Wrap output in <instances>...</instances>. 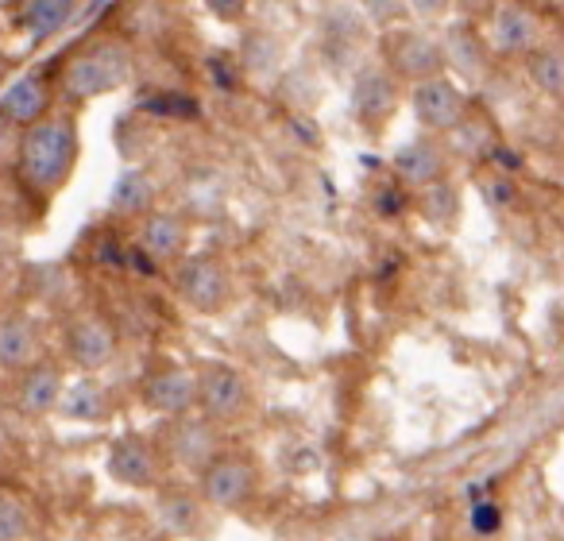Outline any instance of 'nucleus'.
<instances>
[{"label": "nucleus", "mask_w": 564, "mask_h": 541, "mask_svg": "<svg viewBox=\"0 0 564 541\" xmlns=\"http://www.w3.org/2000/svg\"><path fill=\"white\" fill-rule=\"evenodd\" d=\"M406 4L417 20H441V17H448V9H453V0H406Z\"/></svg>", "instance_id": "30"}, {"label": "nucleus", "mask_w": 564, "mask_h": 541, "mask_svg": "<svg viewBox=\"0 0 564 541\" xmlns=\"http://www.w3.org/2000/svg\"><path fill=\"white\" fill-rule=\"evenodd\" d=\"M109 209L117 217H148L155 209V182L143 166H128L109 190Z\"/></svg>", "instance_id": "21"}, {"label": "nucleus", "mask_w": 564, "mask_h": 541, "mask_svg": "<svg viewBox=\"0 0 564 541\" xmlns=\"http://www.w3.org/2000/svg\"><path fill=\"white\" fill-rule=\"evenodd\" d=\"M4 453H9V433H4V425H0V461H4Z\"/></svg>", "instance_id": "32"}, {"label": "nucleus", "mask_w": 564, "mask_h": 541, "mask_svg": "<svg viewBox=\"0 0 564 541\" xmlns=\"http://www.w3.org/2000/svg\"><path fill=\"white\" fill-rule=\"evenodd\" d=\"M248 4H251V0H205V9H209L217 20H225V24H236V20H243Z\"/></svg>", "instance_id": "29"}, {"label": "nucleus", "mask_w": 564, "mask_h": 541, "mask_svg": "<svg viewBox=\"0 0 564 541\" xmlns=\"http://www.w3.org/2000/svg\"><path fill=\"white\" fill-rule=\"evenodd\" d=\"M394 112H399V78L387 66H360L352 78V117L368 132H379L391 125Z\"/></svg>", "instance_id": "10"}, {"label": "nucleus", "mask_w": 564, "mask_h": 541, "mask_svg": "<svg viewBox=\"0 0 564 541\" xmlns=\"http://www.w3.org/2000/svg\"><path fill=\"white\" fill-rule=\"evenodd\" d=\"M63 348L66 360L78 376H97L117 360V329L105 322L101 314L86 310V314H74L63 329Z\"/></svg>", "instance_id": "9"}, {"label": "nucleus", "mask_w": 564, "mask_h": 541, "mask_svg": "<svg viewBox=\"0 0 564 541\" xmlns=\"http://www.w3.org/2000/svg\"><path fill=\"white\" fill-rule=\"evenodd\" d=\"M155 445H159V453H163V461H171L174 468H182V472H194V476H202V472L225 453V445H220V425H213L209 418L197 414V410L166 418Z\"/></svg>", "instance_id": "3"}, {"label": "nucleus", "mask_w": 564, "mask_h": 541, "mask_svg": "<svg viewBox=\"0 0 564 541\" xmlns=\"http://www.w3.org/2000/svg\"><path fill=\"white\" fill-rule=\"evenodd\" d=\"M383 55H387V71L399 82H430L445 74V43L433 40L425 32H414V28H391L383 35Z\"/></svg>", "instance_id": "6"}, {"label": "nucleus", "mask_w": 564, "mask_h": 541, "mask_svg": "<svg viewBox=\"0 0 564 541\" xmlns=\"http://www.w3.org/2000/svg\"><path fill=\"white\" fill-rule=\"evenodd\" d=\"M78 151L82 140L74 117H43L40 125L24 128L17 148V171L28 194L55 197L70 182L74 166H78Z\"/></svg>", "instance_id": "1"}, {"label": "nucleus", "mask_w": 564, "mask_h": 541, "mask_svg": "<svg viewBox=\"0 0 564 541\" xmlns=\"http://www.w3.org/2000/svg\"><path fill=\"white\" fill-rule=\"evenodd\" d=\"M364 9L376 24H394L406 12V0H364Z\"/></svg>", "instance_id": "28"}, {"label": "nucleus", "mask_w": 564, "mask_h": 541, "mask_svg": "<svg viewBox=\"0 0 564 541\" xmlns=\"http://www.w3.org/2000/svg\"><path fill=\"white\" fill-rule=\"evenodd\" d=\"M186 220L178 213L151 209L148 217H140V232H135V248L151 259V263H174L186 251Z\"/></svg>", "instance_id": "16"}, {"label": "nucleus", "mask_w": 564, "mask_h": 541, "mask_svg": "<svg viewBox=\"0 0 564 541\" xmlns=\"http://www.w3.org/2000/svg\"><path fill=\"white\" fill-rule=\"evenodd\" d=\"M58 414H63L66 422H78V425H105L112 418L109 387H105L97 376L66 379V391H63V399H58Z\"/></svg>", "instance_id": "18"}, {"label": "nucleus", "mask_w": 564, "mask_h": 541, "mask_svg": "<svg viewBox=\"0 0 564 541\" xmlns=\"http://www.w3.org/2000/svg\"><path fill=\"white\" fill-rule=\"evenodd\" d=\"M259 491V468L251 456L220 453L209 468L197 476V495L213 510H240Z\"/></svg>", "instance_id": "7"}, {"label": "nucleus", "mask_w": 564, "mask_h": 541, "mask_svg": "<svg viewBox=\"0 0 564 541\" xmlns=\"http://www.w3.org/2000/svg\"><path fill=\"white\" fill-rule=\"evenodd\" d=\"M140 399L159 418L189 414V410H197V368L163 364V368H155L140 383Z\"/></svg>", "instance_id": "12"}, {"label": "nucleus", "mask_w": 564, "mask_h": 541, "mask_svg": "<svg viewBox=\"0 0 564 541\" xmlns=\"http://www.w3.org/2000/svg\"><path fill=\"white\" fill-rule=\"evenodd\" d=\"M491 55L502 58H525L541 43V24L522 4H499L491 12Z\"/></svg>", "instance_id": "15"}, {"label": "nucleus", "mask_w": 564, "mask_h": 541, "mask_svg": "<svg viewBox=\"0 0 564 541\" xmlns=\"http://www.w3.org/2000/svg\"><path fill=\"white\" fill-rule=\"evenodd\" d=\"M105 472L112 484L128 491H159L163 487V453L143 433H120L105 456Z\"/></svg>", "instance_id": "8"}, {"label": "nucleus", "mask_w": 564, "mask_h": 541, "mask_svg": "<svg viewBox=\"0 0 564 541\" xmlns=\"http://www.w3.org/2000/svg\"><path fill=\"white\" fill-rule=\"evenodd\" d=\"M32 533V510L17 491H0V541H24Z\"/></svg>", "instance_id": "26"}, {"label": "nucleus", "mask_w": 564, "mask_h": 541, "mask_svg": "<svg viewBox=\"0 0 564 541\" xmlns=\"http://www.w3.org/2000/svg\"><path fill=\"white\" fill-rule=\"evenodd\" d=\"M410 109H414L417 125H422L425 132H453L471 112V105H468V97H464V89L441 74V78L417 82V86L410 89Z\"/></svg>", "instance_id": "11"}, {"label": "nucleus", "mask_w": 564, "mask_h": 541, "mask_svg": "<svg viewBox=\"0 0 564 541\" xmlns=\"http://www.w3.org/2000/svg\"><path fill=\"white\" fill-rule=\"evenodd\" d=\"M251 407L248 376L232 364H202L197 368V414H205L213 425L243 422Z\"/></svg>", "instance_id": "5"}, {"label": "nucleus", "mask_w": 564, "mask_h": 541, "mask_svg": "<svg viewBox=\"0 0 564 541\" xmlns=\"http://www.w3.org/2000/svg\"><path fill=\"white\" fill-rule=\"evenodd\" d=\"M441 43H445V63L453 66L460 78H468L471 86H479V82L487 78V71H491V43H487L476 28L471 24L448 28V35Z\"/></svg>", "instance_id": "19"}, {"label": "nucleus", "mask_w": 564, "mask_h": 541, "mask_svg": "<svg viewBox=\"0 0 564 541\" xmlns=\"http://www.w3.org/2000/svg\"><path fill=\"white\" fill-rule=\"evenodd\" d=\"M453 4L468 12V17H491L499 9V0H453Z\"/></svg>", "instance_id": "31"}, {"label": "nucleus", "mask_w": 564, "mask_h": 541, "mask_svg": "<svg viewBox=\"0 0 564 541\" xmlns=\"http://www.w3.org/2000/svg\"><path fill=\"white\" fill-rule=\"evenodd\" d=\"M63 391H66V371L51 360H40L17 376V410L24 418H32V422L35 418L58 414Z\"/></svg>", "instance_id": "14"}, {"label": "nucleus", "mask_w": 564, "mask_h": 541, "mask_svg": "<svg viewBox=\"0 0 564 541\" xmlns=\"http://www.w3.org/2000/svg\"><path fill=\"white\" fill-rule=\"evenodd\" d=\"M47 109H51V89H47V82L35 78V74L17 78L9 89H4V97H0V117L12 120V125H20V128L40 125V120L47 117Z\"/></svg>", "instance_id": "20"}, {"label": "nucleus", "mask_w": 564, "mask_h": 541, "mask_svg": "<svg viewBox=\"0 0 564 541\" xmlns=\"http://www.w3.org/2000/svg\"><path fill=\"white\" fill-rule=\"evenodd\" d=\"M479 194H484L487 205H495V209H507V205L518 202V186L514 178H510L507 171H491L479 178Z\"/></svg>", "instance_id": "27"}, {"label": "nucleus", "mask_w": 564, "mask_h": 541, "mask_svg": "<svg viewBox=\"0 0 564 541\" xmlns=\"http://www.w3.org/2000/svg\"><path fill=\"white\" fill-rule=\"evenodd\" d=\"M78 4L82 0H24L20 24H24V32L32 35L35 43L51 40V35H58L74 17H78Z\"/></svg>", "instance_id": "23"}, {"label": "nucleus", "mask_w": 564, "mask_h": 541, "mask_svg": "<svg viewBox=\"0 0 564 541\" xmlns=\"http://www.w3.org/2000/svg\"><path fill=\"white\" fill-rule=\"evenodd\" d=\"M205 518V499L189 487H159V522L174 533H197Z\"/></svg>", "instance_id": "22"}, {"label": "nucleus", "mask_w": 564, "mask_h": 541, "mask_svg": "<svg viewBox=\"0 0 564 541\" xmlns=\"http://www.w3.org/2000/svg\"><path fill=\"white\" fill-rule=\"evenodd\" d=\"M132 78V55H128L124 43L105 40L94 43V47L78 51V55L66 63L63 78H58V89H63L66 101H94V97H105L112 89H120Z\"/></svg>", "instance_id": "2"}, {"label": "nucleus", "mask_w": 564, "mask_h": 541, "mask_svg": "<svg viewBox=\"0 0 564 541\" xmlns=\"http://www.w3.org/2000/svg\"><path fill=\"white\" fill-rule=\"evenodd\" d=\"M174 294L194 314H225L232 302V271L217 256H186L174 271Z\"/></svg>", "instance_id": "4"}, {"label": "nucleus", "mask_w": 564, "mask_h": 541, "mask_svg": "<svg viewBox=\"0 0 564 541\" xmlns=\"http://www.w3.org/2000/svg\"><path fill=\"white\" fill-rule=\"evenodd\" d=\"M391 171H394V178L410 190L437 186V182L448 178V151L441 148L437 140H430V136H417V140L402 143V148L394 151Z\"/></svg>", "instance_id": "13"}, {"label": "nucleus", "mask_w": 564, "mask_h": 541, "mask_svg": "<svg viewBox=\"0 0 564 541\" xmlns=\"http://www.w3.org/2000/svg\"><path fill=\"white\" fill-rule=\"evenodd\" d=\"M40 325H35L32 314L17 310V314L0 317V371L20 376L32 364H40Z\"/></svg>", "instance_id": "17"}, {"label": "nucleus", "mask_w": 564, "mask_h": 541, "mask_svg": "<svg viewBox=\"0 0 564 541\" xmlns=\"http://www.w3.org/2000/svg\"><path fill=\"white\" fill-rule=\"evenodd\" d=\"M456 186L453 182H437V186H425L422 190V213H425V220H433L437 228H448L456 217H460V202H456Z\"/></svg>", "instance_id": "25"}, {"label": "nucleus", "mask_w": 564, "mask_h": 541, "mask_svg": "<svg viewBox=\"0 0 564 541\" xmlns=\"http://www.w3.org/2000/svg\"><path fill=\"white\" fill-rule=\"evenodd\" d=\"M530 66V82L553 101H564V43H538L525 55Z\"/></svg>", "instance_id": "24"}]
</instances>
